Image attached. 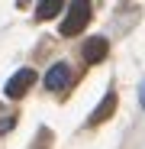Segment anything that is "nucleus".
I'll return each mask as SVG.
<instances>
[{
  "instance_id": "1",
  "label": "nucleus",
  "mask_w": 145,
  "mask_h": 149,
  "mask_svg": "<svg viewBox=\"0 0 145 149\" xmlns=\"http://www.w3.org/2000/svg\"><path fill=\"white\" fill-rule=\"evenodd\" d=\"M87 23H90V0H74L61 23V36H78Z\"/></svg>"
},
{
  "instance_id": "2",
  "label": "nucleus",
  "mask_w": 145,
  "mask_h": 149,
  "mask_svg": "<svg viewBox=\"0 0 145 149\" xmlns=\"http://www.w3.org/2000/svg\"><path fill=\"white\" fill-rule=\"evenodd\" d=\"M32 81H36V71L32 68H23V71H16L13 78L7 81V97L10 101H16V97H23L29 88H32Z\"/></svg>"
},
{
  "instance_id": "3",
  "label": "nucleus",
  "mask_w": 145,
  "mask_h": 149,
  "mask_svg": "<svg viewBox=\"0 0 145 149\" xmlns=\"http://www.w3.org/2000/svg\"><path fill=\"white\" fill-rule=\"evenodd\" d=\"M68 81H71V68H68L65 62L52 65V68H48V74H45V88H48V91H65Z\"/></svg>"
},
{
  "instance_id": "4",
  "label": "nucleus",
  "mask_w": 145,
  "mask_h": 149,
  "mask_svg": "<svg viewBox=\"0 0 145 149\" xmlns=\"http://www.w3.org/2000/svg\"><path fill=\"white\" fill-rule=\"evenodd\" d=\"M107 52H110V42H107L103 36H93V39H87V42H84V58H87L90 65L103 62V58H107Z\"/></svg>"
},
{
  "instance_id": "5",
  "label": "nucleus",
  "mask_w": 145,
  "mask_h": 149,
  "mask_svg": "<svg viewBox=\"0 0 145 149\" xmlns=\"http://www.w3.org/2000/svg\"><path fill=\"white\" fill-rule=\"evenodd\" d=\"M113 110H116V94L110 91L103 101H100V107H97L93 113H90V127H97V123H103V120H110L113 117Z\"/></svg>"
},
{
  "instance_id": "6",
  "label": "nucleus",
  "mask_w": 145,
  "mask_h": 149,
  "mask_svg": "<svg viewBox=\"0 0 145 149\" xmlns=\"http://www.w3.org/2000/svg\"><path fill=\"white\" fill-rule=\"evenodd\" d=\"M61 7H65V0H39L36 3V19H52V16H58Z\"/></svg>"
},
{
  "instance_id": "7",
  "label": "nucleus",
  "mask_w": 145,
  "mask_h": 149,
  "mask_svg": "<svg viewBox=\"0 0 145 149\" xmlns=\"http://www.w3.org/2000/svg\"><path fill=\"white\" fill-rule=\"evenodd\" d=\"M139 97H142V107H145V81H142V88H139Z\"/></svg>"
}]
</instances>
